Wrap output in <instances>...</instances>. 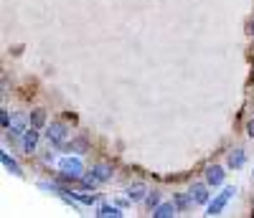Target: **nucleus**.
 <instances>
[{"label":"nucleus","instance_id":"4468645a","mask_svg":"<svg viewBox=\"0 0 254 218\" xmlns=\"http://www.w3.org/2000/svg\"><path fill=\"white\" fill-rule=\"evenodd\" d=\"M97 185H102L97 178H94V172L89 170V172H84V175H81V188H87V190H94Z\"/></svg>","mask_w":254,"mask_h":218},{"label":"nucleus","instance_id":"f03ea898","mask_svg":"<svg viewBox=\"0 0 254 218\" xmlns=\"http://www.w3.org/2000/svg\"><path fill=\"white\" fill-rule=\"evenodd\" d=\"M234 193H237V190L231 188V185L224 188V190L216 195V198H214V203H208V213H206V216H221V211L226 208V203L234 198Z\"/></svg>","mask_w":254,"mask_h":218},{"label":"nucleus","instance_id":"9d476101","mask_svg":"<svg viewBox=\"0 0 254 218\" xmlns=\"http://www.w3.org/2000/svg\"><path fill=\"white\" fill-rule=\"evenodd\" d=\"M28 124L44 129V127H46V112H44V109H33V112L28 114Z\"/></svg>","mask_w":254,"mask_h":218},{"label":"nucleus","instance_id":"6e6552de","mask_svg":"<svg viewBox=\"0 0 254 218\" xmlns=\"http://www.w3.org/2000/svg\"><path fill=\"white\" fill-rule=\"evenodd\" d=\"M224 167H219V165H211V167H206V183L208 185H221L224 183Z\"/></svg>","mask_w":254,"mask_h":218},{"label":"nucleus","instance_id":"f8f14e48","mask_svg":"<svg viewBox=\"0 0 254 218\" xmlns=\"http://www.w3.org/2000/svg\"><path fill=\"white\" fill-rule=\"evenodd\" d=\"M97 216H99V218H122L125 213H122L120 208H115V206H99Z\"/></svg>","mask_w":254,"mask_h":218},{"label":"nucleus","instance_id":"0eeeda50","mask_svg":"<svg viewBox=\"0 0 254 218\" xmlns=\"http://www.w3.org/2000/svg\"><path fill=\"white\" fill-rule=\"evenodd\" d=\"M178 206H176V201L173 203H160L158 208H153V218H173V216H178Z\"/></svg>","mask_w":254,"mask_h":218},{"label":"nucleus","instance_id":"412c9836","mask_svg":"<svg viewBox=\"0 0 254 218\" xmlns=\"http://www.w3.org/2000/svg\"><path fill=\"white\" fill-rule=\"evenodd\" d=\"M252 36H254V26H252Z\"/></svg>","mask_w":254,"mask_h":218},{"label":"nucleus","instance_id":"20e7f679","mask_svg":"<svg viewBox=\"0 0 254 218\" xmlns=\"http://www.w3.org/2000/svg\"><path fill=\"white\" fill-rule=\"evenodd\" d=\"M59 167H61V172H69V175H74V178H81V172H84L81 160H79V158H71V155L61 158V160H59Z\"/></svg>","mask_w":254,"mask_h":218},{"label":"nucleus","instance_id":"6ab92c4d","mask_svg":"<svg viewBox=\"0 0 254 218\" xmlns=\"http://www.w3.org/2000/svg\"><path fill=\"white\" fill-rule=\"evenodd\" d=\"M10 114H8V109H0V124H3V129H8L10 127Z\"/></svg>","mask_w":254,"mask_h":218},{"label":"nucleus","instance_id":"a211bd4d","mask_svg":"<svg viewBox=\"0 0 254 218\" xmlns=\"http://www.w3.org/2000/svg\"><path fill=\"white\" fill-rule=\"evenodd\" d=\"M66 150H79V152H84L87 150V140H74V142H69V145H64Z\"/></svg>","mask_w":254,"mask_h":218},{"label":"nucleus","instance_id":"39448f33","mask_svg":"<svg viewBox=\"0 0 254 218\" xmlns=\"http://www.w3.org/2000/svg\"><path fill=\"white\" fill-rule=\"evenodd\" d=\"M147 185L145 183H132V185H127V198H130L132 203H140V201H145L147 198Z\"/></svg>","mask_w":254,"mask_h":218},{"label":"nucleus","instance_id":"ddd939ff","mask_svg":"<svg viewBox=\"0 0 254 218\" xmlns=\"http://www.w3.org/2000/svg\"><path fill=\"white\" fill-rule=\"evenodd\" d=\"M0 160H3V167H5L8 172H13V175H20V167H18V163L8 155V152H0Z\"/></svg>","mask_w":254,"mask_h":218},{"label":"nucleus","instance_id":"423d86ee","mask_svg":"<svg viewBox=\"0 0 254 218\" xmlns=\"http://www.w3.org/2000/svg\"><path fill=\"white\" fill-rule=\"evenodd\" d=\"M208 183H196L193 188H190V198H193V203L198 206H206L208 203Z\"/></svg>","mask_w":254,"mask_h":218},{"label":"nucleus","instance_id":"aec40b11","mask_svg":"<svg viewBox=\"0 0 254 218\" xmlns=\"http://www.w3.org/2000/svg\"><path fill=\"white\" fill-rule=\"evenodd\" d=\"M247 135H249V137H254V119L247 124Z\"/></svg>","mask_w":254,"mask_h":218},{"label":"nucleus","instance_id":"dca6fc26","mask_svg":"<svg viewBox=\"0 0 254 218\" xmlns=\"http://www.w3.org/2000/svg\"><path fill=\"white\" fill-rule=\"evenodd\" d=\"M145 203L150 206V208H158L160 206V193L158 190H150V193H147V198H145Z\"/></svg>","mask_w":254,"mask_h":218},{"label":"nucleus","instance_id":"7ed1b4c3","mask_svg":"<svg viewBox=\"0 0 254 218\" xmlns=\"http://www.w3.org/2000/svg\"><path fill=\"white\" fill-rule=\"evenodd\" d=\"M38 140H41L38 127H31V124H28V129L20 135V147H23V152H28V155H31V152L38 147Z\"/></svg>","mask_w":254,"mask_h":218},{"label":"nucleus","instance_id":"9b49d317","mask_svg":"<svg viewBox=\"0 0 254 218\" xmlns=\"http://www.w3.org/2000/svg\"><path fill=\"white\" fill-rule=\"evenodd\" d=\"M247 163V152L244 150H234V152H231V155H229V167H242Z\"/></svg>","mask_w":254,"mask_h":218},{"label":"nucleus","instance_id":"f3484780","mask_svg":"<svg viewBox=\"0 0 254 218\" xmlns=\"http://www.w3.org/2000/svg\"><path fill=\"white\" fill-rule=\"evenodd\" d=\"M190 203H193V198H190V193H188V195H176V206H178L181 211H186Z\"/></svg>","mask_w":254,"mask_h":218},{"label":"nucleus","instance_id":"f257e3e1","mask_svg":"<svg viewBox=\"0 0 254 218\" xmlns=\"http://www.w3.org/2000/svg\"><path fill=\"white\" fill-rule=\"evenodd\" d=\"M46 137H49V142L51 145H66V137H69V127L64 124V122H51L49 127H46Z\"/></svg>","mask_w":254,"mask_h":218},{"label":"nucleus","instance_id":"2eb2a0df","mask_svg":"<svg viewBox=\"0 0 254 218\" xmlns=\"http://www.w3.org/2000/svg\"><path fill=\"white\" fill-rule=\"evenodd\" d=\"M71 198L81 201L84 206H92V203L97 201V195H94V193H71Z\"/></svg>","mask_w":254,"mask_h":218},{"label":"nucleus","instance_id":"1a4fd4ad","mask_svg":"<svg viewBox=\"0 0 254 218\" xmlns=\"http://www.w3.org/2000/svg\"><path fill=\"white\" fill-rule=\"evenodd\" d=\"M92 172H94V178L99 180V183H107V180H112V165H107V163H97L94 167H92Z\"/></svg>","mask_w":254,"mask_h":218}]
</instances>
